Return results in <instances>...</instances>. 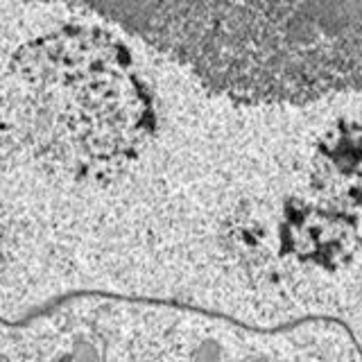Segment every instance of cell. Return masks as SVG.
I'll return each mask as SVG.
<instances>
[{"label":"cell","mask_w":362,"mask_h":362,"mask_svg":"<svg viewBox=\"0 0 362 362\" xmlns=\"http://www.w3.org/2000/svg\"><path fill=\"white\" fill-rule=\"evenodd\" d=\"M170 59L249 105L362 93V0H165Z\"/></svg>","instance_id":"cell-1"},{"label":"cell","mask_w":362,"mask_h":362,"mask_svg":"<svg viewBox=\"0 0 362 362\" xmlns=\"http://www.w3.org/2000/svg\"><path fill=\"white\" fill-rule=\"evenodd\" d=\"M9 120L39 163L75 179L129 165L154 132L145 79L105 32L62 30L21 48L7 77Z\"/></svg>","instance_id":"cell-2"},{"label":"cell","mask_w":362,"mask_h":362,"mask_svg":"<svg viewBox=\"0 0 362 362\" xmlns=\"http://www.w3.org/2000/svg\"><path fill=\"white\" fill-rule=\"evenodd\" d=\"M222 351L215 342H204L197 351H195V362H220Z\"/></svg>","instance_id":"cell-3"}]
</instances>
